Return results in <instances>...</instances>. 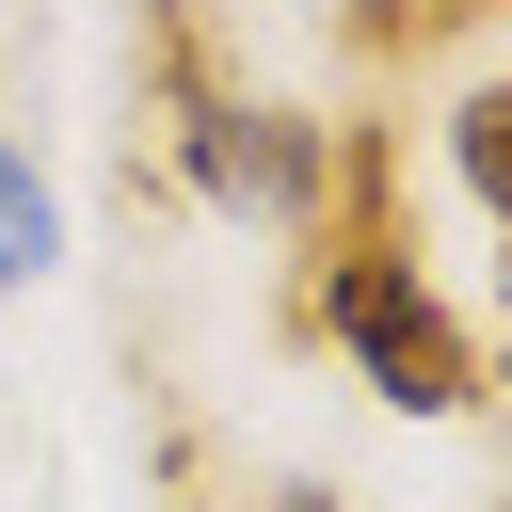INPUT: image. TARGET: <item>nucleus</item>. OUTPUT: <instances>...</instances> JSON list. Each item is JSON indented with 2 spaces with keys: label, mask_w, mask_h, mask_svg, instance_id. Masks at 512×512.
Returning <instances> with one entry per match:
<instances>
[{
  "label": "nucleus",
  "mask_w": 512,
  "mask_h": 512,
  "mask_svg": "<svg viewBox=\"0 0 512 512\" xmlns=\"http://www.w3.org/2000/svg\"><path fill=\"white\" fill-rule=\"evenodd\" d=\"M448 176H464V192H480V224L512 240V80H480V96L448 112Z\"/></svg>",
  "instance_id": "nucleus-4"
},
{
  "label": "nucleus",
  "mask_w": 512,
  "mask_h": 512,
  "mask_svg": "<svg viewBox=\"0 0 512 512\" xmlns=\"http://www.w3.org/2000/svg\"><path fill=\"white\" fill-rule=\"evenodd\" d=\"M336 352H352V384L384 400V416H480V336H464V304L416 272V224L384 208V144H336V208H320V304H304Z\"/></svg>",
  "instance_id": "nucleus-1"
},
{
  "label": "nucleus",
  "mask_w": 512,
  "mask_h": 512,
  "mask_svg": "<svg viewBox=\"0 0 512 512\" xmlns=\"http://www.w3.org/2000/svg\"><path fill=\"white\" fill-rule=\"evenodd\" d=\"M416 16H480V0H416Z\"/></svg>",
  "instance_id": "nucleus-6"
},
{
  "label": "nucleus",
  "mask_w": 512,
  "mask_h": 512,
  "mask_svg": "<svg viewBox=\"0 0 512 512\" xmlns=\"http://www.w3.org/2000/svg\"><path fill=\"white\" fill-rule=\"evenodd\" d=\"M160 64H176V176H192L224 224H288V240H320V208H336V128L288 112V96H224L192 48H160Z\"/></svg>",
  "instance_id": "nucleus-2"
},
{
  "label": "nucleus",
  "mask_w": 512,
  "mask_h": 512,
  "mask_svg": "<svg viewBox=\"0 0 512 512\" xmlns=\"http://www.w3.org/2000/svg\"><path fill=\"white\" fill-rule=\"evenodd\" d=\"M272 512H336V496H320V480H288V496H272Z\"/></svg>",
  "instance_id": "nucleus-5"
},
{
  "label": "nucleus",
  "mask_w": 512,
  "mask_h": 512,
  "mask_svg": "<svg viewBox=\"0 0 512 512\" xmlns=\"http://www.w3.org/2000/svg\"><path fill=\"white\" fill-rule=\"evenodd\" d=\"M64 272V192L16 160V128H0V288H48Z\"/></svg>",
  "instance_id": "nucleus-3"
}]
</instances>
